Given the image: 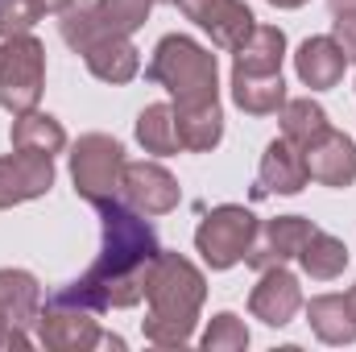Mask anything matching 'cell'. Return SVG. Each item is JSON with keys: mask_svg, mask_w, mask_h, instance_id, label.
Listing matches in <instances>:
<instances>
[{"mask_svg": "<svg viewBox=\"0 0 356 352\" xmlns=\"http://www.w3.org/2000/svg\"><path fill=\"white\" fill-rule=\"evenodd\" d=\"M348 307H353V315H356V286L348 290Z\"/></svg>", "mask_w": 356, "mask_h": 352, "instance_id": "d6a6232c", "label": "cell"}, {"mask_svg": "<svg viewBox=\"0 0 356 352\" xmlns=\"http://www.w3.org/2000/svg\"><path fill=\"white\" fill-rule=\"evenodd\" d=\"M302 162H307V178L311 182H323V186H353L356 182V145L353 137L327 129L319 141H311L302 150Z\"/></svg>", "mask_w": 356, "mask_h": 352, "instance_id": "9a60e30c", "label": "cell"}, {"mask_svg": "<svg viewBox=\"0 0 356 352\" xmlns=\"http://www.w3.org/2000/svg\"><path fill=\"white\" fill-rule=\"evenodd\" d=\"M232 99L236 108H245L249 116H269L286 104V83L282 71L277 75H241L232 71Z\"/></svg>", "mask_w": 356, "mask_h": 352, "instance_id": "603a6c76", "label": "cell"}, {"mask_svg": "<svg viewBox=\"0 0 356 352\" xmlns=\"http://www.w3.org/2000/svg\"><path fill=\"white\" fill-rule=\"evenodd\" d=\"M38 4H42V13H67L75 0H38Z\"/></svg>", "mask_w": 356, "mask_h": 352, "instance_id": "f546056e", "label": "cell"}, {"mask_svg": "<svg viewBox=\"0 0 356 352\" xmlns=\"http://www.w3.org/2000/svg\"><path fill=\"white\" fill-rule=\"evenodd\" d=\"M42 83H46V50L38 38L29 33H13L0 46V104L21 116L33 112L42 99Z\"/></svg>", "mask_w": 356, "mask_h": 352, "instance_id": "5b68a950", "label": "cell"}, {"mask_svg": "<svg viewBox=\"0 0 356 352\" xmlns=\"http://www.w3.org/2000/svg\"><path fill=\"white\" fill-rule=\"evenodd\" d=\"M145 75L154 83L175 95L178 104H199V99H216V54L203 50L199 42L182 38V33H170L158 42Z\"/></svg>", "mask_w": 356, "mask_h": 352, "instance_id": "3957f363", "label": "cell"}, {"mask_svg": "<svg viewBox=\"0 0 356 352\" xmlns=\"http://www.w3.org/2000/svg\"><path fill=\"white\" fill-rule=\"evenodd\" d=\"M137 141L145 145V154H178V125H175V104H149L137 116Z\"/></svg>", "mask_w": 356, "mask_h": 352, "instance_id": "484cf974", "label": "cell"}, {"mask_svg": "<svg viewBox=\"0 0 356 352\" xmlns=\"http://www.w3.org/2000/svg\"><path fill=\"white\" fill-rule=\"evenodd\" d=\"M332 38H336V46L344 50V58L356 63V8L336 13V29H332Z\"/></svg>", "mask_w": 356, "mask_h": 352, "instance_id": "f1b7e54d", "label": "cell"}, {"mask_svg": "<svg viewBox=\"0 0 356 352\" xmlns=\"http://www.w3.org/2000/svg\"><path fill=\"white\" fill-rule=\"evenodd\" d=\"M257 216L241 203H224L216 211L203 216V224L195 228V249L211 269H232L236 262H245L253 237H257Z\"/></svg>", "mask_w": 356, "mask_h": 352, "instance_id": "52a82bcc", "label": "cell"}, {"mask_svg": "<svg viewBox=\"0 0 356 352\" xmlns=\"http://www.w3.org/2000/svg\"><path fill=\"white\" fill-rule=\"evenodd\" d=\"M249 311L269 323V328H286L298 311H302V290H298V278L286 269V265H269L261 269L253 294H249Z\"/></svg>", "mask_w": 356, "mask_h": 352, "instance_id": "4fadbf2b", "label": "cell"}, {"mask_svg": "<svg viewBox=\"0 0 356 352\" xmlns=\"http://www.w3.org/2000/svg\"><path fill=\"white\" fill-rule=\"evenodd\" d=\"M307 323L323 344H353L356 315L348 307V294H319L307 303Z\"/></svg>", "mask_w": 356, "mask_h": 352, "instance_id": "44dd1931", "label": "cell"}, {"mask_svg": "<svg viewBox=\"0 0 356 352\" xmlns=\"http://www.w3.org/2000/svg\"><path fill=\"white\" fill-rule=\"evenodd\" d=\"M344 67H348V58H344V50L336 46V38H307V42L298 46V54H294L298 79L315 91L336 88L340 75H344Z\"/></svg>", "mask_w": 356, "mask_h": 352, "instance_id": "e0dca14e", "label": "cell"}, {"mask_svg": "<svg viewBox=\"0 0 356 352\" xmlns=\"http://www.w3.org/2000/svg\"><path fill=\"white\" fill-rule=\"evenodd\" d=\"M311 232H315V224L302 220V216H277V220H266V224L257 228L249 253H245V265H253L257 273L269 269V265H286L290 257L302 253V245L311 241Z\"/></svg>", "mask_w": 356, "mask_h": 352, "instance_id": "7c38bea8", "label": "cell"}, {"mask_svg": "<svg viewBox=\"0 0 356 352\" xmlns=\"http://www.w3.org/2000/svg\"><path fill=\"white\" fill-rule=\"evenodd\" d=\"M232 54H236L232 71H241V75H277L282 58H286V33L273 25H253V33Z\"/></svg>", "mask_w": 356, "mask_h": 352, "instance_id": "ffe728a7", "label": "cell"}, {"mask_svg": "<svg viewBox=\"0 0 356 352\" xmlns=\"http://www.w3.org/2000/svg\"><path fill=\"white\" fill-rule=\"evenodd\" d=\"M99 228H104V245L99 257L79 282H71L67 298L83 303L91 311H108V307H137L145 298V278L149 265L162 253L154 228L141 220V211H133L129 203L112 199L99 203Z\"/></svg>", "mask_w": 356, "mask_h": 352, "instance_id": "6da1fadb", "label": "cell"}, {"mask_svg": "<svg viewBox=\"0 0 356 352\" xmlns=\"http://www.w3.org/2000/svg\"><path fill=\"white\" fill-rule=\"evenodd\" d=\"M203 273L178 253H158L145 278V303L149 315L141 319V332L158 349H182L195 336V319L203 307Z\"/></svg>", "mask_w": 356, "mask_h": 352, "instance_id": "7a4b0ae2", "label": "cell"}, {"mask_svg": "<svg viewBox=\"0 0 356 352\" xmlns=\"http://www.w3.org/2000/svg\"><path fill=\"white\" fill-rule=\"evenodd\" d=\"M63 145H67V133H63V125H58L54 116H46V112H38V108L17 116V125H13V150L54 158Z\"/></svg>", "mask_w": 356, "mask_h": 352, "instance_id": "7402d4cb", "label": "cell"}, {"mask_svg": "<svg viewBox=\"0 0 356 352\" xmlns=\"http://www.w3.org/2000/svg\"><path fill=\"white\" fill-rule=\"evenodd\" d=\"M83 58H88V71L95 79H104V83H129V79H137V71H141L137 46H133L129 38H120V33L99 38Z\"/></svg>", "mask_w": 356, "mask_h": 352, "instance_id": "d6986e66", "label": "cell"}, {"mask_svg": "<svg viewBox=\"0 0 356 352\" xmlns=\"http://www.w3.org/2000/svg\"><path fill=\"white\" fill-rule=\"evenodd\" d=\"M175 125H178V141L191 154L216 150L224 137V112L220 99H199V104H175Z\"/></svg>", "mask_w": 356, "mask_h": 352, "instance_id": "ac0fdd59", "label": "cell"}, {"mask_svg": "<svg viewBox=\"0 0 356 352\" xmlns=\"http://www.w3.org/2000/svg\"><path fill=\"white\" fill-rule=\"evenodd\" d=\"M307 162H302V150L286 137L269 141L266 154H261V170H257V191L253 195H298L307 186Z\"/></svg>", "mask_w": 356, "mask_h": 352, "instance_id": "2e32d148", "label": "cell"}, {"mask_svg": "<svg viewBox=\"0 0 356 352\" xmlns=\"http://www.w3.org/2000/svg\"><path fill=\"white\" fill-rule=\"evenodd\" d=\"M298 262H302V269H307L315 282H332V278H340V273L348 269V249H344V241H340V237H332V232L315 228V232H311V241L302 245Z\"/></svg>", "mask_w": 356, "mask_h": 352, "instance_id": "d4e9b609", "label": "cell"}, {"mask_svg": "<svg viewBox=\"0 0 356 352\" xmlns=\"http://www.w3.org/2000/svg\"><path fill=\"white\" fill-rule=\"evenodd\" d=\"M120 203H129L141 216H166L178 207V182L158 162H124Z\"/></svg>", "mask_w": 356, "mask_h": 352, "instance_id": "30bf717a", "label": "cell"}, {"mask_svg": "<svg viewBox=\"0 0 356 352\" xmlns=\"http://www.w3.org/2000/svg\"><path fill=\"white\" fill-rule=\"evenodd\" d=\"M42 290L25 269H0V349H29L25 328L38 323Z\"/></svg>", "mask_w": 356, "mask_h": 352, "instance_id": "9c48e42d", "label": "cell"}, {"mask_svg": "<svg viewBox=\"0 0 356 352\" xmlns=\"http://www.w3.org/2000/svg\"><path fill=\"white\" fill-rule=\"evenodd\" d=\"M42 17L38 0H0V38L13 33H29V25Z\"/></svg>", "mask_w": 356, "mask_h": 352, "instance_id": "83f0119b", "label": "cell"}, {"mask_svg": "<svg viewBox=\"0 0 356 352\" xmlns=\"http://www.w3.org/2000/svg\"><path fill=\"white\" fill-rule=\"evenodd\" d=\"M199 344L207 352H241V349H249V328H245V319H236L232 311H224V315H216L207 323V332H203Z\"/></svg>", "mask_w": 356, "mask_h": 352, "instance_id": "4316f807", "label": "cell"}, {"mask_svg": "<svg viewBox=\"0 0 356 352\" xmlns=\"http://www.w3.org/2000/svg\"><path fill=\"white\" fill-rule=\"evenodd\" d=\"M269 4H277V8H298V4H307V0H269Z\"/></svg>", "mask_w": 356, "mask_h": 352, "instance_id": "1f68e13d", "label": "cell"}, {"mask_svg": "<svg viewBox=\"0 0 356 352\" xmlns=\"http://www.w3.org/2000/svg\"><path fill=\"white\" fill-rule=\"evenodd\" d=\"M149 4L154 0H91L79 8L71 4L58 21V33L75 54H88L99 38H112V33L129 38L133 29H141L149 17Z\"/></svg>", "mask_w": 356, "mask_h": 352, "instance_id": "277c9868", "label": "cell"}, {"mask_svg": "<svg viewBox=\"0 0 356 352\" xmlns=\"http://www.w3.org/2000/svg\"><path fill=\"white\" fill-rule=\"evenodd\" d=\"M38 340L46 349H58V352H83V349H99L104 332L95 328L91 307L67 298V294H54L38 311Z\"/></svg>", "mask_w": 356, "mask_h": 352, "instance_id": "ba28073f", "label": "cell"}, {"mask_svg": "<svg viewBox=\"0 0 356 352\" xmlns=\"http://www.w3.org/2000/svg\"><path fill=\"white\" fill-rule=\"evenodd\" d=\"M175 4L199 25V29L211 33V42H216L220 50H236V46L253 33V25H257V17H253L249 4H241V0H175Z\"/></svg>", "mask_w": 356, "mask_h": 352, "instance_id": "8fae6325", "label": "cell"}, {"mask_svg": "<svg viewBox=\"0 0 356 352\" xmlns=\"http://www.w3.org/2000/svg\"><path fill=\"white\" fill-rule=\"evenodd\" d=\"M277 112H282V116H277V120H282V137L294 141L298 150H307L311 141H319V137L332 129V125H327V112H323L311 95H307V99H286Z\"/></svg>", "mask_w": 356, "mask_h": 352, "instance_id": "cb8c5ba5", "label": "cell"}, {"mask_svg": "<svg viewBox=\"0 0 356 352\" xmlns=\"http://www.w3.org/2000/svg\"><path fill=\"white\" fill-rule=\"evenodd\" d=\"M332 4V13H348V8H356V0H327Z\"/></svg>", "mask_w": 356, "mask_h": 352, "instance_id": "4dcf8cb0", "label": "cell"}, {"mask_svg": "<svg viewBox=\"0 0 356 352\" xmlns=\"http://www.w3.org/2000/svg\"><path fill=\"white\" fill-rule=\"evenodd\" d=\"M71 178H75V191L88 203H95V207L120 199V178H124V150H120V141H112L104 133L79 137L75 150H71Z\"/></svg>", "mask_w": 356, "mask_h": 352, "instance_id": "8992f818", "label": "cell"}, {"mask_svg": "<svg viewBox=\"0 0 356 352\" xmlns=\"http://www.w3.org/2000/svg\"><path fill=\"white\" fill-rule=\"evenodd\" d=\"M54 186V162L42 154H21L13 150L8 158H0V207L38 199Z\"/></svg>", "mask_w": 356, "mask_h": 352, "instance_id": "5bb4252c", "label": "cell"}]
</instances>
